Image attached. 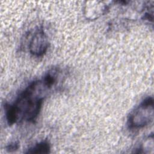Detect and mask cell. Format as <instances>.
<instances>
[{"label": "cell", "mask_w": 154, "mask_h": 154, "mask_svg": "<svg viewBox=\"0 0 154 154\" xmlns=\"http://www.w3.org/2000/svg\"><path fill=\"white\" fill-rule=\"evenodd\" d=\"M19 147V143L17 141H14L8 144L6 146V150L9 152H11L17 150Z\"/></svg>", "instance_id": "obj_7"}, {"label": "cell", "mask_w": 154, "mask_h": 154, "mask_svg": "<svg viewBox=\"0 0 154 154\" xmlns=\"http://www.w3.org/2000/svg\"><path fill=\"white\" fill-rule=\"evenodd\" d=\"M49 46L48 37L43 26L36 27L29 35L28 44L29 53L35 57H42L47 52Z\"/></svg>", "instance_id": "obj_3"}, {"label": "cell", "mask_w": 154, "mask_h": 154, "mask_svg": "<svg viewBox=\"0 0 154 154\" xmlns=\"http://www.w3.org/2000/svg\"><path fill=\"white\" fill-rule=\"evenodd\" d=\"M114 1H87L83 8L85 18L90 21L97 20L108 13Z\"/></svg>", "instance_id": "obj_4"}, {"label": "cell", "mask_w": 154, "mask_h": 154, "mask_svg": "<svg viewBox=\"0 0 154 154\" xmlns=\"http://www.w3.org/2000/svg\"><path fill=\"white\" fill-rule=\"evenodd\" d=\"M153 133L148 136L143 143L137 149L135 153H153Z\"/></svg>", "instance_id": "obj_6"}, {"label": "cell", "mask_w": 154, "mask_h": 154, "mask_svg": "<svg viewBox=\"0 0 154 154\" xmlns=\"http://www.w3.org/2000/svg\"><path fill=\"white\" fill-rule=\"evenodd\" d=\"M154 100L152 96L143 99L129 114L127 126L130 130H138L150 125L153 120Z\"/></svg>", "instance_id": "obj_2"}, {"label": "cell", "mask_w": 154, "mask_h": 154, "mask_svg": "<svg viewBox=\"0 0 154 154\" xmlns=\"http://www.w3.org/2000/svg\"><path fill=\"white\" fill-rule=\"evenodd\" d=\"M50 143L47 140H44L29 148L26 153H48L50 152Z\"/></svg>", "instance_id": "obj_5"}, {"label": "cell", "mask_w": 154, "mask_h": 154, "mask_svg": "<svg viewBox=\"0 0 154 154\" xmlns=\"http://www.w3.org/2000/svg\"><path fill=\"white\" fill-rule=\"evenodd\" d=\"M59 81L52 70L39 79L31 82L12 103L4 105L5 116L8 125L22 122L34 123L41 111L45 99Z\"/></svg>", "instance_id": "obj_1"}]
</instances>
